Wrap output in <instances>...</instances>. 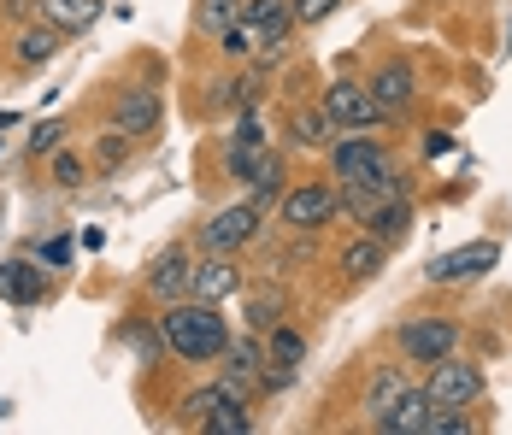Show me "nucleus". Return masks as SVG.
Returning a JSON list of instances; mask_svg holds the SVG:
<instances>
[{
	"label": "nucleus",
	"mask_w": 512,
	"mask_h": 435,
	"mask_svg": "<svg viewBox=\"0 0 512 435\" xmlns=\"http://www.w3.org/2000/svg\"><path fill=\"white\" fill-rule=\"evenodd\" d=\"M424 394H430L436 406H477V394H483V371L448 353V359H436V365H430Z\"/></svg>",
	"instance_id": "nucleus-6"
},
{
	"label": "nucleus",
	"mask_w": 512,
	"mask_h": 435,
	"mask_svg": "<svg viewBox=\"0 0 512 435\" xmlns=\"http://www.w3.org/2000/svg\"><path fill=\"white\" fill-rule=\"evenodd\" d=\"M395 341H401L407 365H436V359H448L460 347V324L454 318H407L395 330Z\"/></svg>",
	"instance_id": "nucleus-4"
},
{
	"label": "nucleus",
	"mask_w": 512,
	"mask_h": 435,
	"mask_svg": "<svg viewBox=\"0 0 512 435\" xmlns=\"http://www.w3.org/2000/svg\"><path fill=\"white\" fill-rule=\"evenodd\" d=\"M383 259H389V242H377V236L365 230V236H354V242L342 247V259H336V265H342V277H348V283H371V277L383 271Z\"/></svg>",
	"instance_id": "nucleus-17"
},
{
	"label": "nucleus",
	"mask_w": 512,
	"mask_h": 435,
	"mask_svg": "<svg viewBox=\"0 0 512 435\" xmlns=\"http://www.w3.org/2000/svg\"><path fill=\"white\" fill-rule=\"evenodd\" d=\"M242 24H254L259 42H283L295 30V0H248V18Z\"/></svg>",
	"instance_id": "nucleus-20"
},
{
	"label": "nucleus",
	"mask_w": 512,
	"mask_h": 435,
	"mask_svg": "<svg viewBox=\"0 0 512 435\" xmlns=\"http://www.w3.org/2000/svg\"><path fill=\"white\" fill-rule=\"evenodd\" d=\"M377 165H389V153H383V142H371V130L330 142V177H336V183H354V177L377 171Z\"/></svg>",
	"instance_id": "nucleus-8"
},
{
	"label": "nucleus",
	"mask_w": 512,
	"mask_h": 435,
	"mask_svg": "<svg viewBox=\"0 0 512 435\" xmlns=\"http://www.w3.org/2000/svg\"><path fill=\"white\" fill-rule=\"evenodd\" d=\"M336 189H342V212L365 224L377 206H389V200L401 194V171H395V165H377V171H365L354 183H336Z\"/></svg>",
	"instance_id": "nucleus-7"
},
{
	"label": "nucleus",
	"mask_w": 512,
	"mask_h": 435,
	"mask_svg": "<svg viewBox=\"0 0 512 435\" xmlns=\"http://www.w3.org/2000/svg\"><path fill=\"white\" fill-rule=\"evenodd\" d=\"M59 136H65V124H42V130H30V147L36 153H59Z\"/></svg>",
	"instance_id": "nucleus-32"
},
{
	"label": "nucleus",
	"mask_w": 512,
	"mask_h": 435,
	"mask_svg": "<svg viewBox=\"0 0 512 435\" xmlns=\"http://www.w3.org/2000/svg\"><path fill=\"white\" fill-rule=\"evenodd\" d=\"M342 0H295V24H324Z\"/></svg>",
	"instance_id": "nucleus-31"
},
{
	"label": "nucleus",
	"mask_w": 512,
	"mask_h": 435,
	"mask_svg": "<svg viewBox=\"0 0 512 435\" xmlns=\"http://www.w3.org/2000/svg\"><path fill=\"white\" fill-rule=\"evenodd\" d=\"M59 48H65V30H59V24H48V18H36V24H24V30L12 36V65L36 71V65H48Z\"/></svg>",
	"instance_id": "nucleus-12"
},
{
	"label": "nucleus",
	"mask_w": 512,
	"mask_h": 435,
	"mask_svg": "<svg viewBox=\"0 0 512 435\" xmlns=\"http://www.w3.org/2000/svg\"><path fill=\"white\" fill-rule=\"evenodd\" d=\"M365 230H371L377 242H389V247L401 242V236H407V230H412V206H407V194H395L389 206H377V212L365 218Z\"/></svg>",
	"instance_id": "nucleus-23"
},
{
	"label": "nucleus",
	"mask_w": 512,
	"mask_h": 435,
	"mask_svg": "<svg viewBox=\"0 0 512 435\" xmlns=\"http://www.w3.org/2000/svg\"><path fill=\"white\" fill-rule=\"evenodd\" d=\"M189 294H195V300H212V306H224L230 294H242V265H236V253H206L201 265H195V277H189Z\"/></svg>",
	"instance_id": "nucleus-9"
},
{
	"label": "nucleus",
	"mask_w": 512,
	"mask_h": 435,
	"mask_svg": "<svg viewBox=\"0 0 512 435\" xmlns=\"http://www.w3.org/2000/svg\"><path fill=\"white\" fill-rule=\"evenodd\" d=\"M259 230H265V212L248 200V206H224V212H212V218L201 224V236H195V242H201L206 253H242Z\"/></svg>",
	"instance_id": "nucleus-3"
},
{
	"label": "nucleus",
	"mask_w": 512,
	"mask_h": 435,
	"mask_svg": "<svg viewBox=\"0 0 512 435\" xmlns=\"http://www.w3.org/2000/svg\"><path fill=\"white\" fill-rule=\"evenodd\" d=\"M365 89H371V100H377L389 118H401L412 100H418V77H412V65H401V59H395V65H383Z\"/></svg>",
	"instance_id": "nucleus-13"
},
{
	"label": "nucleus",
	"mask_w": 512,
	"mask_h": 435,
	"mask_svg": "<svg viewBox=\"0 0 512 435\" xmlns=\"http://www.w3.org/2000/svg\"><path fill=\"white\" fill-rule=\"evenodd\" d=\"M53 183L59 189H83V159L77 153H53Z\"/></svg>",
	"instance_id": "nucleus-30"
},
{
	"label": "nucleus",
	"mask_w": 512,
	"mask_h": 435,
	"mask_svg": "<svg viewBox=\"0 0 512 435\" xmlns=\"http://www.w3.org/2000/svg\"><path fill=\"white\" fill-rule=\"evenodd\" d=\"M248 18V0H195V24L206 36H230Z\"/></svg>",
	"instance_id": "nucleus-24"
},
{
	"label": "nucleus",
	"mask_w": 512,
	"mask_h": 435,
	"mask_svg": "<svg viewBox=\"0 0 512 435\" xmlns=\"http://www.w3.org/2000/svg\"><path fill=\"white\" fill-rule=\"evenodd\" d=\"M65 253H71L65 242H48V247H42V259H48V265H65Z\"/></svg>",
	"instance_id": "nucleus-34"
},
{
	"label": "nucleus",
	"mask_w": 512,
	"mask_h": 435,
	"mask_svg": "<svg viewBox=\"0 0 512 435\" xmlns=\"http://www.w3.org/2000/svg\"><path fill=\"white\" fill-rule=\"evenodd\" d=\"M430 418H436V400H430L424 388H412L395 412L371 418V430H383V435H430Z\"/></svg>",
	"instance_id": "nucleus-15"
},
{
	"label": "nucleus",
	"mask_w": 512,
	"mask_h": 435,
	"mask_svg": "<svg viewBox=\"0 0 512 435\" xmlns=\"http://www.w3.org/2000/svg\"><path fill=\"white\" fill-rule=\"evenodd\" d=\"M112 130H124V136L159 130V95L154 89H124V95L112 100Z\"/></svg>",
	"instance_id": "nucleus-14"
},
{
	"label": "nucleus",
	"mask_w": 512,
	"mask_h": 435,
	"mask_svg": "<svg viewBox=\"0 0 512 435\" xmlns=\"http://www.w3.org/2000/svg\"><path fill=\"white\" fill-rule=\"evenodd\" d=\"M0 300H12V306L42 300V271H36L30 259H6V265H0Z\"/></svg>",
	"instance_id": "nucleus-21"
},
{
	"label": "nucleus",
	"mask_w": 512,
	"mask_h": 435,
	"mask_svg": "<svg viewBox=\"0 0 512 435\" xmlns=\"http://www.w3.org/2000/svg\"><path fill=\"white\" fill-rule=\"evenodd\" d=\"M236 142H265V130H259L254 112H242V118H236Z\"/></svg>",
	"instance_id": "nucleus-33"
},
{
	"label": "nucleus",
	"mask_w": 512,
	"mask_h": 435,
	"mask_svg": "<svg viewBox=\"0 0 512 435\" xmlns=\"http://www.w3.org/2000/svg\"><path fill=\"white\" fill-rule=\"evenodd\" d=\"M412 388H418V383L407 377V365H383V371L371 377V394H365V412H371V418H383V412H395V406L407 400Z\"/></svg>",
	"instance_id": "nucleus-18"
},
{
	"label": "nucleus",
	"mask_w": 512,
	"mask_h": 435,
	"mask_svg": "<svg viewBox=\"0 0 512 435\" xmlns=\"http://www.w3.org/2000/svg\"><path fill=\"white\" fill-rule=\"evenodd\" d=\"M324 118H330L336 130H383V124H389V112L371 100L365 83H330V89H324Z\"/></svg>",
	"instance_id": "nucleus-5"
},
{
	"label": "nucleus",
	"mask_w": 512,
	"mask_h": 435,
	"mask_svg": "<svg viewBox=\"0 0 512 435\" xmlns=\"http://www.w3.org/2000/svg\"><path fill=\"white\" fill-rule=\"evenodd\" d=\"M495 259H501L495 242H471V247H460V253H442V259L430 265V283H471V277L495 271Z\"/></svg>",
	"instance_id": "nucleus-11"
},
{
	"label": "nucleus",
	"mask_w": 512,
	"mask_h": 435,
	"mask_svg": "<svg viewBox=\"0 0 512 435\" xmlns=\"http://www.w3.org/2000/svg\"><path fill=\"white\" fill-rule=\"evenodd\" d=\"M189 277H195L189 247H165L154 265H148V283H142V289L154 294L159 306H171V300H183V294H189Z\"/></svg>",
	"instance_id": "nucleus-10"
},
{
	"label": "nucleus",
	"mask_w": 512,
	"mask_h": 435,
	"mask_svg": "<svg viewBox=\"0 0 512 435\" xmlns=\"http://www.w3.org/2000/svg\"><path fill=\"white\" fill-rule=\"evenodd\" d=\"M295 142H301V147H330V142H336V124L324 118V106L295 118Z\"/></svg>",
	"instance_id": "nucleus-27"
},
{
	"label": "nucleus",
	"mask_w": 512,
	"mask_h": 435,
	"mask_svg": "<svg viewBox=\"0 0 512 435\" xmlns=\"http://www.w3.org/2000/svg\"><path fill=\"white\" fill-rule=\"evenodd\" d=\"M230 177H242V183H271V177H283V159H277V147L265 142H230Z\"/></svg>",
	"instance_id": "nucleus-16"
},
{
	"label": "nucleus",
	"mask_w": 512,
	"mask_h": 435,
	"mask_svg": "<svg viewBox=\"0 0 512 435\" xmlns=\"http://www.w3.org/2000/svg\"><path fill=\"white\" fill-rule=\"evenodd\" d=\"M265 353L283 359V365H301V359H307V336L289 330V324H277V330H265Z\"/></svg>",
	"instance_id": "nucleus-26"
},
{
	"label": "nucleus",
	"mask_w": 512,
	"mask_h": 435,
	"mask_svg": "<svg viewBox=\"0 0 512 435\" xmlns=\"http://www.w3.org/2000/svg\"><path fill=\"white\" fill-rule=\"evenodd\" d=\"M336 212H342V189H336V183H324V177L283 194V224H289V230H301V236H318Z\"/></svg>",
	"instance_id": "nucleus-2"
},
{
	"label": "nucleus",
	"mask_w": 512,
	"mask_h": 435,
	"mask_svg": "<svg viewBox=\"0 0 512 435\" xmlns=\"http://www.w3.org/2000/svg\"><path fill=\"white\" fill-rule=\"evenodd\" d=\"M130 147H136V136H124V130H106L101 142H95V165H101V171H118V165L130 159Z\"/></svg>",
	"instance_id": "nucleus-28"
},
{
	"label": "nucleus",
	"mask_w": 512,
	"mask_h": 435,
	"mask_svg": "<svg viewBox=\"0 0 512 435\" xmlns=\"http://www.w3.org/2000/svg\"><path fill=\"white\" fill-rule=\"evenodd\" d=\"M242 318H248V330H277L283 324V294L271 289V283H259V289H248V300H242Z\"/></svg>",
	"instance_id": "nucleus-25"
},
{
	"label": "nucleus",
	"mask_w": 512,
	"mask_h": 435,
	"mask_svg": "<svg viewBox=\"0 0 512 435\" xmlns=\"http://www.w3.org/2000/svg\"><path fill=\"white\" fill-rule=\"evenodd\" d=\"M201 430L206 435H248V430H254V412H248V400L224 394V400H218V406L201 418Z\"/></svg>",
	"instance_id": "nucleus-22"
},
{
	"label": "nucleus",
	"mask_w": 512,
	"mask_h": 435,
	"mask_svg": "<svg viewBox=\"0 0 512 435\" xmlns=\"http://www.w3.org/2000/svg\"><path fill=\"white\" fill-rule=\"evenodd\" d=\"M159 341H165V353H177L183 365H206V359H224V347H230V318H224L212 300L183 294V300H171V306L159 312Z\"/></svg>",
	"instance_id": "nucleus-1"
},
{
	"label": "nucleus",
	"mask_w": 512,
	"mask_h": 435,
	"mask_svg": "<svg viewBox=\"0 0 512 435\" xmlns=\"http://www.w3.org/2000/svg\"><path fill=\"white\" fill-rule=\"evenodd\" d=\"M218 400H224V383L212 377L206 388H195V394H183V406H177V412H183V424H201V418L212 412V406H218Z\"/></svg>",
	"instance_id": "nucleus-29"
},
{
	"label": "nucleus",
	"mask_w": 512,
	"mask_h": 435,
	"mask_svg": "<svg viewBox=\"0 0 512 435\" xmlns=\"http://www.w3.org/2000/svg\"><path fill=\"white\" fill-rule=\"evenodd\" d=\"M36 12L59 24L65 36H89V24L101 18V0H36Z\"/></svg>",
	"instance_id": "nucleus-19"
}]
</instances>
